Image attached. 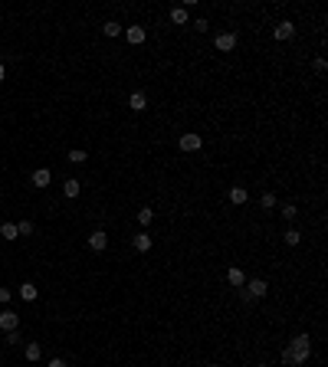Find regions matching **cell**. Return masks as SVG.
<instances>
[{
    "mask_svg": "<svg viewBox=\"0 0 328 367\" xmlns=\"http://www.w3.org/2000/svg\"><path fill=\"white\" fill-rule=\"evenodd\" d=\"M125 39L132 46H141V43L148 39V33H145V26H125Z\"/></svg>",
    "mask_w": 328,
    "mask_h": 367,
    "instance_id": "9",
    "label": "cell"
},
{
    "mask_svg": "<svg viewBox=\"0 0 328 367\" xmlns=\"http://www.w3.org/2000/svg\"><path fill=\"white\" fill-rule=\"evenodd\" d=\"M213 46H217V53H233V49H236V33H233V30H223V33H217V39H213Z\"/></svg>",
    "mask_w": 328,
    "mask_h": 367,
    "instance_id": "3",
    "label": "cell"
},
{
    "mask_svg": "<svg viewBox=\"0 0 328 367\" xmlns=\"http://www.w3.org/2000/svg\"><path fill=\"white\" fill-rule=\"evenodd\" d=\"M266 292H269L266 279H250V282H246V289H243V298H263Z\"/></svg>",
    "mask_w": 328,
    "mask_h": 367,
    "instance_id": "4",
    "label": "cell"
},
{
    "mask_svg": "<svg viewBox=\"0 0 328 367\" xmlns=\"http://www.w3.org/2000/svg\"><path fill=\"white\" fill-rule=\"evenodd\" d=\"M16 328H20V315L10 312V308H3V312H0V331L7 335V331H16Z\"/></svg>",
    "mask_w": 328,
    "mask_h": 367,
    "instance_id": "5",
    "label": "cell"
},
{
    "mask_svg": "<svg viewBox=\"0 0 328 367\" xmlns=\"http://www.w3.org/2000/svg\"><path fill=\"white\" fill-rule=\"evenodd\" d=\"M230 203H233V207H243V203L250 200V194H246V187H240V184H236V187H230Z\"/></svg>",
    "mask_w": 328,
    "mask_h": 367,
    "instance_id": "12",
    "label": "cell"
},
{
    "mask_svg": "<svg viewBox=\"0 0 328 367\" xmlns=\"http://www.w3.org/2000/svg\"><path fill=\"white\" fill-rule=\"evenodd\" d=\"M7 344H20V331H7Z\"/></svg>",
    "mask_w": 328,
    "mask_h": 367,
    "instance_id": "28",
    "label": "cell"
},
{
    "mask_svg": "<svg viewBox=\"0 0 328 367\" xmlns=\"http://www.w3.org/2000/svg\"><path fill=\"white\" fill-rule=\"evenodd\" d=\"M69 161H72V164H86V161H89V154H86L82 148H72V151H69Z\"/></svg>",
    "mask_w": 328,
    "mask_h": 367,
    "instance_id": "22",
    "label": "cell"
},
{
    "mask_svg": "<svg viewBox=\"0 0 328 367\" xmlns=\"http://www.w3.org/2000/svg\"><path fill=\"white\" fill-rule=\"evenodd\" d=\"M177 148L184 151V154H194V151L203 148V138L197 131H187V134H180V138H177Z\"/></svg>",
    "mask_w": 328,
    "mask_h": 367,
    "instance_id": "2",
    "label": "cell"
},
{
    "mask_svg": "<svg viewBox=\"0 0 328 367\" xmlns=\"http://www.w3.org/2000/svg\"><path fill=\"white\" fill-rule=\"evenodd\" d=\"M167 16H171L174 26H184V23H187V7H171V13H167Z\"/></svg>",
    "mask_w": 328,
    "mask_h": 367,
    "instance_id": "16",
    "label": "cell"
},
{
    "mask_svg": "<svg viewBox=\"0 0 328 367\" xmlns=\"http://www.w3.org/2000/svg\"><path fill=\"white\" fill-rule=\"evenodd\" d=\"M128 109H132V112H145V109H148V95H145V92H132V95H128Z\"/></svg>",
    "mask_w": 328,
    "mask_h": 367,
    "instance_id": "11",
    "label": "cell"
},
{
    "mask_svg": "<svg viewBox=\"0 0 328 367\" xmlns=\"http://www.w3.org/2000/svg\"><path fill=\"white\" fill-rule=\"evenodd\" d=\"M227 282L233 285V289H243V285H246V275H243V269L230 266V269H227Z\"/></svg>",
    "mask_w": 328,
    "mask_h": 367,
    "instance_id": "13",
    "label": "cell"
},
{
    "mask_svg": "<svg viewBox=\"0 0 328 367\" xmlns=\"http://www.w3.org/2000/svg\"><path fill=\"white\" fill-rule=\"evenodd\" d=\"M132 246H135L138 252H151L155 240H151V233H148V230H141V233H135V236H132Z\"/></svg>",
    "mask_w": 328,
    "mask_h": 367,
    "instance_id": "7",
    "label": "cell"
},
{
    "mask_svg": "<svg viewBox=\"0 0 328 367\" xmlns=\"http://www.w3.org/2000/svg\"><path fill=\"white\" fill-rule=\"evenodd\" d=\"M312 72H315V76H325V72H328V63L322 59V56H319V59H312Z\"/></svg>",
    "mask_w": 328,
    "mask_h": 367,
    "instance_id": "25",
    "label": "cell"
},
{
    "mask_svg": "<svg viewBox=\"0 0 328 367\" xmlns=\"http://www.w3.org/2000/svg\"><path fill=\"white\" fill-rule=\"evenodd\" d=\"M282 240H286V246H299V243H302V233H299L296 227H289L286 233H282Z\"/></svg>",
    "mask_w": 328,
    "mask_h": 367,
    "instance_id": "20",
    "label": "cell"
},
{
    "mask_svg": "<svg viewBox=\"0 0 328 367\" xmlns=\"http://www.w3.org/2000/svg\"><path fill=\"white\" fill-rule=\"evenodd\" d=\"M36 295H39V289L33 282H23V285H20V298H23V302H36Z\"/></svg>",
    "mask_w": 328,
    "mask_h": 367,
    "instance_id": "17",
    "label": "cell"
},
{
    "mask_svg": "<svg viewBox=\"0 0 328 367\" xmlns=\"http://www.w3.org/2000/svg\"><path fill=\"white\" fill-rule=\"evenodd\" d=\"M151 220H155V210H151V207H141V210H138V223H141V227H151Z\"/></svg>",
    "mask_w": 328,
    "mask_h": 367,
    "instance_id": "21",
    "label": "cell"
},
{
    "mask_svg": "<svg viewBox=\"0 0 328 367\" xmlns=\"http://www.w3.org/2000/svg\"><path fill=\"white\" fill-rule=\"evenodd\" d=\"M16 233H20V236H33V220H20V223H16Z\"/></svg>",
    "mask_w": 328,
    "mask_h": 367,
    "instance_id": "24",
    "label": "cell"
},
{
    "mask_svg": "<svg viewBox=\"0 0 328 367\" xmlns=\"http://www.w3.org/2000/svg\"><path fill=\"white\" fill-rule=\"evenodd\" d=\"M105 246H109V233H105V230H92V233H89V249L102 252Z\"/></svg>",
    "mask_w": 328,
    "mask_h": 367,
    "instance_id": "8",
    "label": "cell"
},
{
    "mask_svg": "<svg viewBox=\"0 0 328 367\" xmlns=\"http://www.w3.org/2000/svg\"><path fill=\"white\" fill-rule=\"evenodd\" d=\"M10 298H13V292H10V289H0V302L7 305V302H10Z\"/></svg>",
    "mask_w": 328,
    "mask_h": 367,
    "instance_id": "29",
    "label": "cell"
},
{
    "mask_svg": "<svg viewBox=\"0 0 328 367\" xmlns=\"http://www.w3.org/2000/svg\"><path fill=\"white\" fill-rule=\"evenodd\" d=\"M3 76H7V69H3V63H0V82H3Z\"/></svg>",
    "mask_w": 328,
    "mask_h": 367,
    "instance_id": "31",
    "label": "cell"
},
{
    "mask_svg": "<svg viewBox=\"0 0 328 367\" xmlns=\"http://www.w3.org/2000/svg\"><path fill=\"white\" fill-rule=\"evenodd\" d=\"M210 367H220V364H210Z\"/></svg>",
    "mask_w": 328,
    "mask_h": 367,
    "instance_id": "32",
    "label": "cell"
},
{
    "mask_svg": "<svg viewBox=\"0 0 328 367\" xmlns=\"http://www.w3.org/2000/svg\"><path fill=\"white\" fill-rule=\"evenodd\" d=\"M39 358H43V344L30 341V344H26V361H39Z\"/></svg>",
    "mask_w": 328,
    "mask_h": 367,
    "instance_id": "19",
    "label": "cell"
},
{
    "mask_svg": "<svg viewBox=\"0 0 328 367\" xmlns=\"http://www.w3.org/2000/svg\"><path fill=\"white\" fill-rule=\"evenodd\" d=\"M273 36L279 39V43H289L292 36H296V23H289V20H282V23L273 26Z\"/></svg>",
    "mask_w": 328,
    "mask_h": 367,
    "instance_id": "6",
    "label": "cell"
},
{
    "mask_svg": "<svg viewBox=\"0 0 328 367\" xmlns=\"http://www.w3.org/2000/svg\"><path fill=\"white\" fill-rule=\"evenodd\" d=\"M102 33H105V36H122V23H118V20H105V23H102Z\"/></svg>",
    "mask_w": 328,
    "mask_h": 367,
    "instance_id": "18",
    "label": "cell"
},
{
    "mask_svg": "<svg viewBox=\"0 0 328 367\" xmlns=\"http://www.w3.org/2000/svg\"><path fill=\"white\" fill-rule=\"evenodd\" d=\"M289 354H292V367H302L305 361H309V354H312V338H309V335H296L289 341Z\"/></svg>",
    "mask_w": 328,
    "mask_h": 367,
    "instance_id": "1",
    "label": "cell"
},
{
    "mask_svg": "<svg viewBox=\"0 0 328 367\" xmlns=\"http://www.w3.org/2000/svg\"><path fill=\"white\" fill-rule=\"evenodd\" d=\"M0 240H7V243H13V240H20V233H16V223H0Z\"/></svg>",
    "mask_w": 328,
    "mask_h": 367,
    "instance_id": "15",
    "label": "cell"
},
{
    "mask_svg": "<svg viewBox=\"0 0 328 367\" xmlns=\"http://www.w3.org/2000/svg\"><path fill=\"white\" fill-rule=\"evenodd\" d=\"M79 190H82V180H76V177H69V180L63 184V197H69V200H76Z\"/></svg>",
    "mask_w": 328,
    "mask_h": 367,
    "instance_id": "14",
    "label": "cell"
},
{
    "mask_svg": "<svg viewBox=\"0 0 328 367\" xmlns=\"http://www.w3.org/2000/svg\"><path fill=\"white\" fill-rule=\"evenodd\" d=\"M276 203H279V200H276V194H263V197H259V207H263V210H273Z\"/></svg>",
    "mask_w": 328,
    "mask_h": 367,
    "instance_id": "23",
    "label": "cell"
},
{
    "mask_svg": "<svg viewBox=\"0 0 328 367\" xmlns=\"http://www.w3.org/2000/svg\"><path fill=\"white\" fill-rule=\"evenodd\" d=\"M46 367H69V364H66V361L63 358H53V361H49V364Z\"/></svg>",
    "mask_w": 328,
    "mask_h": 367,
    "instance_id": "30",
    "label": "cell"
},
{
    "mask_svg": "<svg viewBox=\"0 0 328 367\" xmlns=\"http://www.w3.org/2000/svg\"><path fill=\"white\" fill-rule=\"evenodd\" d=\"M296 213H299L296 203H282V220H296Z\"/></svg>",
    "mask_w": 328,
    "mask_h": 367,
    "instance_id": "26",
    "label": "cell"
},
{
    "mask_svg": "<svg viewBox=\"0 0 328 367\" xmlns=\"http://www.w3.org/2000/svg\"><path fill=\"white\" fill-rule=\"evenodd\" d=\"M33 187H39V190H43V187H49V180H53V174H49V167H39V171H33Z\"/></svg>",
    "mask_w": 328,
    "mask_h": 367,
    "instance_id": "10",
    "label": "cell"
},
{
    "mask_svg": "<svg viewBox=\"0 0 328 367\" xmlns=\"http://www.w3.org/2000/svg\"><path fill=\"white\" fill-rule=\"evenodd\" d=\"M194 30H197V33H207V30H210V23L200 16V20H194Z\"/></svg>",
    "mask_w": 328,
    "mask_h": 367,
    "instance_id": "27",
    "label": "cell"
},
{
    "mask_svg": "<svg viewBox=\"0 0 328 367\" xmlns=\"http://www.w3.org/2000/svg\"><path fill=\"white\" fill-rule=\"evenodd\" d=\"M0 358H3V351H0Z\"/></svg>",
    "mask_w": 328,
    "mask_h": 367,
    "instance_id": "33",
    "label": "cell"
}]
</instances>
